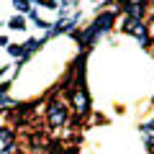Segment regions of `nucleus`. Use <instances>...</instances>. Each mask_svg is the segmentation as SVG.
I'll use <instances>...</instances> for the list:
<instances>
[{
	"instance_id": "1",
	"label": "nucleus",
	"mask_w": 154,
	"mask_h": 154,
	"mask_svg": "<svg viewBox=\"0 0 154 154\" xmlns=\"http://www.w3.org/2000/svg\"><path fill=\"white\" fill-rule=\"evenodd\" d=\"M64 121H67V105L62 100H51L49 103V126L59 128V126H64Z\"/></svg>"
},
{
	"instance_id": "2",
	"label": "nucleus",
	"mask_w": 154,
	"mask_h": 154,
	"mask_svg": "<svg viewBox=\"0 0 154 154\" xmlns=\"http://www.w3.org/2000/svg\"><path fill=\"white\" fill-rule=\"evenodd\" d=\"M123 31L131 33V36H136V38H141V41H146V28H144V23L139 21V18H126Z\"/></svg>"
},
{
	"instance_id": "3",
	"label": "nucleus",
	"mask_w": 154,
	"mask_h": 154,
	"mask_svg": "<svg viewBox=\"0 0 154 154\" xmlns=\"http://www.w3.org/2000/svg\"><path fill=\"white\" fill-rule=\"evenodd\" d=\"M16 152V136L11 128H0V154H13Z\"/></svg>"
},
{
	"instance_id": "4",
	"label": "nucleus",
	"mask_w": 154,
	"mask_h": 154,
	"mask_svg": "<svg viewBox=\"0 0 154 154\" xmlns=\"http://www.w3.org/2000/svg\"><path fill=\"white\" fill-rule=\"evenodd\" d=\"M88 108H90L88 93H85V90H77V93H75V110H77V113H85Z\"/></svg>"
},
{
	"instance_id": "5",
	"label": "nucleus",
	"mask_w": 154,
	"mask_h": 154,
	"mask_svg": "<svg viewBox=\"0 0 154 154\" xmlns=\"http://www.w3.org/2000/svg\"><path fill=\"white\" fill-rule=\"evenodd\" d=\"M141 134H144V141H146L149 146H154V121L146 123V126L141 128Z\"/></svg>"
},
{
	"instance_id": "6",
	"label": "nucleus",
	"mask_w": 154,
	"mask_h": 154,
	"mask_svg": "<svg viewBox=\"0 0 154 154\" xmlns=\"http://www.w3.org/2000/svg\"><path fill=\"white\" fill-rule=\"evenodd\" d=\"M11 28H13V31H23V28H26V21H23L21 16H18V18H11Z\"/></svg>"
},
{
	"instance_id": "7",
	"label": "nucleus",
	"mask_w": 154,
	"mask_h": 154,
	"mask_svg": "<svg viewBox=\"0 0 154 154\" xmlns=\"http://www.w3.org/2000/svg\"><path fill=\"white\" fill-rule=\"evenodd\" d=\"M8 51H11L13 57H23V51H26V49H21V46H11Z\"/></svg>"
},
{
	"instance_id": "8",
	"label": "nucleus",
	"mask_w": 154,
	"mask_h": 154,
	"mask_svg": "<svg viewBox=\"0 0 154 154\" xmlns=\"http://www.w3.org/2000/svg\"><path fill=\"white\" fill-rule=\"evenodd\" d=\"M38 5H44V8H54L57 5V0H36Z\"/></svg>"
},
{
	"instance_id": "9",
	"label": "nucleus",
	"mask_w": 154,
	"mask_h": 154,
	"mask_svg": "<svg viewBox=\"0 0 154 154\" xmlns=\"http://www.w3.org/2000/svg\"><path fill=\"white\" fill-rule=\"evenodd\" d=\"M3 44H5V38H3V36H0V46H3Z\"/></svg>"
}]
</instances>
